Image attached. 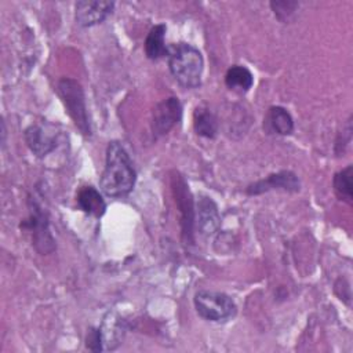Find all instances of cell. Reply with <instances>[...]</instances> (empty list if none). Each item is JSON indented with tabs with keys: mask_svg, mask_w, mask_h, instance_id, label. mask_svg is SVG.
<instances>
[{
	"mask_svg": "<svg viewBox=\"0 0 353 353\" xmlns=\"http://www.w3.org/2000/svg\"><path fill=\"white\" fill-rule=\"evenodd\" d=\"M135 179L137 174L124 146L117 141L109 142L105 168L99 181L101 190L109 197H121L132 190Z\"/></svg>",
	"mask_w": 353,
	"mask_h": 353,
	"instance_id": "1",
	"label": "cell"
},
{
	"mask_svg": "<svg viewBox=\"0 0 353 353\" xmlns=\"http://www.w3.org/2000/svg\"><path fill=\"white\" fill-rule=\"evenodd\" d=\"M168 66L174 79L185 88H196L201 83L203 55L188 43H176L168 47Z\"/></svg>",
	"mask_w": 353,
	"mask_h": 353,
	"instance_id": "2",
	"label": "cell"
},
{
	"mask_svg": "<svg viewBox=\"0 0 353 353\" xmlns=\"http://www.w3.org/2000/svg\"><path fill=\"white\" fill-rule=\"evenodd\" d=\"M58 94L62 98V102L74 125L84 137H90L91 123L85 106L84 91L80 83L73 79H62L58 83Z\"/></svg>",
	"mask_w": 353,
	"mask_h": 353,
	"instance_id": "3",
	"label": "cell"
},
{
	"mask_svg": "<svg viewBox=\"0 0 353 353\" xmlns=\"http://www.w3.org/2000/svg\"><path fill=\"white\" fill-rule=\"evenodd\" d=\"M194 307L200 317L208 321H226L236 314V305L233 299L218 291H199L194 295Z\"/></svg>",
	"mask_w": 353,
	"mask_h": 353,
	"instance_id": "4",
	"label": "cell"
},
{
	"mask_svg": "<svg viewBox=\"0 0 353 353\" xmlns=\"http://www.w3.org/2000/svg\"><path fill=\"white\" fill-rule=\"evenodd\" d=\"M171 186L175 196V203L181 212V228H182V237L185 243H193V225H194V207L192 194L189 192V186L185 179L175 174L171 178Z\"/></svg>",
	"mask_w": 353,
	"mask_h": 353,
	"instance_id": "5",
	"label": "cell"
},
{
	"mask_svg": "<svg viewBox=\"0 0 353 353\" xmlns=\"http://www.w3.org/2000/svg\"><path fill=\"white\" fill-rule=\"evenodd\" d=\"M23 226L32 232L33 244L39 252L50 254L51 251H54L55 244L48 229L47 215L46 212H43L41 207L36 201H32L30 215L29 219L23 223Z\"/></svg>",
	"mask_w": 353,
	"mask_h": 353,
	"instance_id": "6",
	"label": "cell"
},
{
	"mask_svg": "<svg viewBox=\"0 0 353 353\" xmlns=\"http://www.w3.org/2000/svg\"><path fill=\"white\" fill-rule=\"evenodd\" d=\"M182 117V106L178 98L170 97L159 102L153 109L152 131L154 137L165 135Z\"/></svg>",
	"mask_w": 353,
	"mask_h": 353,
	"instance_id": "7",
	"label": "cell"
},
{
	"mask_svg": "<svg viewBox=\"0 0 353 353\" xmlns=\"http://www.w3.org/2000/svg\"><path fill=\"white\" fill-rule=\"evenodd\" d=\"M25 141L37 157H44L57 148L58 132L51 124H33L25 130Z\"/></svg>",
	"mask_w": 353,
	"mask_h": 353,
	"instance_id": "8",
	"label": "cell"
},
{
	"mask_svg": "<svg viewBox=\"0 0 353 353\" xmlns=\"http://www.w3.org/2000/svg\"><path fill=\"white\" fill-rule=\"evenodd\" d=\"M113 8H114L113 1L80 0L74 6L76 22L84 28L98 25L112 14Z\"/></svg>",
	"mask_w": 353,
	"mask_h": 353,
	"instance_id": "9",
	"label": "cell"
},
{
	"mask_svg": "<svg viewBox=\"0 0 353 353\" xmlns=\"http://www.w3.org/2000/svg\"><path fill=\"white\" fill-rule=\"evenodd\" d=\"M299 179L298 176L291 171H281L277 174H272L266 176L265 179H261L258 182L251 183L247 188V194L255 196L261 194L273 189H281L285 192H298L299 190Z\"/></svg>",
	"mask_w": 353,
	"mask_h": 353,
	"instance_id": "10",
	"label": "cell"
},
{
	"mask_svg": "<svg viewBox=\"0 0 353 353\" xmlns=\"http://www.w3.org/2000/svg\"><path fill=\"white\" fill-rule=\"evenodd\" d=\"M197 226L199 230L205 236L215 233L219 226L216 204L208 197H201L197 203Z\"/></svg>",
	"mask_w": 353,
	"mask_h": 353,
	"instance_id": "11",
	"label": "cell"
},
{
	"mask_svg": "<svg viewBox=\"0 0 353 353\" xmlns=\"http://www.w3.org/2000/svg\"><path fill=\"white\" fill-rule=\"evenodd\" d=\"M77 204L79 207L92 216H102L106 210V203L102 194L94 186H84L77 193Z\"/></svg>",
	"mask_w": 353,
	"mask_h": 353,
	"instance_id": "12",
	"label": "cell"
},
{
	"mask_svg": "<svg viewBox=\"0 0 353 353\" xmlns=\"http://www.w3.org/2000/svg\"><path fill=\"white\" fill-rule=\"evenodd\" d=\"M165 25L160 23L150 29L145 40V54L149 59H160L167 55L168 48L165 47L164 37H165Z\"/></svg>",
	"mask_w": 353,
	"mask_h": 353,
	"instance_id": "13",
	"label": "cell"
},
{
	"mask_svg": "<svg viewBox=\"0 0 353 353\" xmlns=\"http://www.w3.org/2000/svg\"><path fill=\"white\" fill-rule=\"evenodd\" d=\"M196 132L204 138H215L218 134V120L215 114L204 106H197L193 116Z\"/></svg>",
	"mask_w": 353,
	"mask_h": 353,
	"instance_id": "14",
	"label": "cell"
},
{
	"mask_svg": "<svg viewBox=\"0 0 353 353\" xmlns=\"http://www.w3.org/2000/svg\"><path fill=\"white\" fill-rule=\"evenodd\" d=\"M270 130L279 135H290L294 130V120L283 106H272L266 116Z\"/></svg>",
	"mask_w": 353,
	"mask_h": 353,
	"instance_id": "15",
	"label": "cell"
},
{
	"mask_svg": "<svg viewBox=\"0 0 353 353\" xmlns=\"http://www.w3.org/2000/svg\"><path fill=\"white\" fill-rule=\"evenodd\" d=\"M254 83V77L252 73L241 65H233L232 68L228 69L226 74H225V84L233 90V91H239V92H247Z\"/></svg>",
	"mask_w": 353,
	"mask_h": 353,
	"instance_id": "16",
	"label": "cell"
},
{
	"mask_svg": "<svg viewBox=\"0 0 353 353\" xmlns=\"http://www.w3.org/2000/svg\"><path fill=\"white\" fill-rule=\"evenodd\" d=\"M110 319H105L103 325L99 328L102 334V342H103V349L112 350L117 347L123 339L124 335V325L120 319H114L112 314H109Z\"/></svg>",
	"mask_w": 353,
	"mask_h": 353,
	"instance_id": "17",
	"label": "cell"
},
{
	"mask_svg": "<svg viewBox=\"0 0 353 353\" xmlns=\"http://www.w3.org/2000/svg\"><path fill=\"white\" fill-rule=\"evenodd\" d=\"M352 176H353V167L347 165L343 170H341L339 172L335 174L334 176V190L336 193V196L346 201V203H352L353 199V182H352Z\"/></svg>",
	"mask_w": 353,
	"mask_h": 353,
	"instance_id": "18",
	"label": "cell"
},
{
	"mask_svg": "<svg viewBox=\"0 0 353 353\" xmlns=\"http://www.w3.org/2000/svg\"><path fill=\"white\" fill-rule=\"evenodd\" d=\"M270 7L274 11V15L280 19V21H288L290 15L295 11V8L298 7L296 1H272Z\"/></svg>",
	"mask_w": 353,
	"mask_h": 353,
	"instance_id": "19",
	"label": "cell"
},
{
	"mask_svg": "<svg viewBox=\"0 0 353 353\" xmlns=\"http://www.w3.org/2000/svg\"><path fill=\"white\" fill-rule=\"evenodd\" d=\"M85 346L92 352H101L103 350V342H102V334L99 328H90L87 336H85Z\"/></svg>",
	"mask_w": 353,
	"mask_h": 353,
	"instance_id": "20",
	"label": "cell"
}]
</instances>
